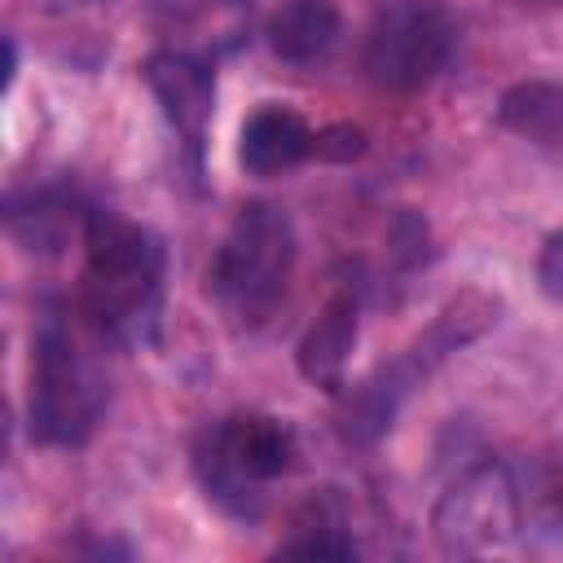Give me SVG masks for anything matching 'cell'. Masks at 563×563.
<instances>
[{
	"label": "cell",
	"mask_w": 563,
	"mask_h": 563,
	"mask_svg": "<svg viewBox=\"0 0 563 563\" xmlns=\"http://www.w3.org/2000/svg\"><path fill=\"white\" fill-rule=\"evenodd\" d=\"M295 466V431L268 413H233L216 422L194 449V471L207 497L238 515L255 519L264 506V484L282 479Z\"/></svg>",
	"instance_id": "cell-5"
},
{
	"label": "cell",
	"mask_w": 563,
	"mask_h": 563,
	"mask_svg": "<svg viewBox=\"0 0 563 563\" xmlns=\"http://www.w3.org/2000/svg\"><path fill=\"white\" fill-rule=\"evenodd\" d=\"M343 31V18L330 0H286L273 18H268V48L282 62H317L334 48Z\"/></svg>",
	"instance_id": "cell-12"
},
{
	"label": "cell",
	"mask_w": 563,
	"mask_h": 563,
	"mask_svg": "<svg viewBox=\"0 0 563 563\" xmlns=\"http://www.w3.org/2000/svg\"><path fill=\"white\" fill-rule=\"evenodd\" d=\"M361 150H365L361 128H330V132H317V141H312V154H321V158H356Z\"/></svg>",
	"instance_id": "cell-15"
},
{
	"label": "cell",
	"mask_w": 563,
	"mask_h": 563,
	"mask_svg": "<svg viewBox=\"0 0 563 563\" xmlns=\"http://www.w3.org/2000/svg\"><path fill=\"white\" fill-rule=\"evenodd\" d=\"M167 251L154 229L119 211H84V299L92 325L123 343H150L163 312Z\"/></svg>",
	"instance_id": "cell-1"
},
{
	"label": "cell",
	"mask_w": 563,
	"mask_h": 563,
	"mask_svg": "<svg viewBox=\"0 0 563 563\" xmlns=\"http://www.w3.org/2000/svg\"><path fill=\"white\" fill-rule=\"evenodd\" d=\"M317 528H321V532L295 537V541H286L277 554H286V559H356V541L343 537L339 523H317Z\"/></svg>",
	"instance_id": "cell-13"
},
{
	"label": "cell",
	"mask_w": 563,
	"mask_h": 563,
	"mask_svg": "<svg viewBox=\"0 0 563 563\" xmlns=\"http://www.w3.org/2000/svg\"><path fill=\"white\" fill-rule=\"evenodd\" d=\"M497 308H501V303H497V295H488V290H462V295H453V299L435 312V321H431L396 361L378 365L356 391H347L343 413H339V431H343L352 444L378 440V435L391 427V418L400 413V405L449 361V352L466 347L471 339H479V334L497 321Z\"/></svg>",
	"instance_id": "cell-3"
},
{
	"label": "cell",
	"mask_w": 563,
	"mask_h": 563,
	"mask_svg": "<svg viewBox=\"0 0 563 563\" xmlns=\"http://www.w3.org/2000/svg\"><path fill=\"white\" fill-rule=\"evenodd\" d=\"M497 123L519 141L563 154V84L554 79H519L497 101Z\"/></svg>",
	"instance_id": "cell-11"
},
{
	"label": "cell",
	"mask_w": 563,
	"mask_h": 563,
	"mask_svg": "<svg viewBox=\"0 0 563 563\" xmlns=\"http://www.w3.org/2000/svg\"><path fill=\"white\" fill-rule=\"evenodd\" d=\"M317 132L290 110V106H260L246 123H242V141H238V163L251 176H282L295 163H303L312 154Z\"/></svg>",
	"instance_id": "cell-10"
},
{
	"label": "cell",
	"mask_w": 563,
	"mask_h": 563,
	"mask_svg": "<svg viewBox=\"0 0 563 563\" xmlns=\"http://www.w3.org/2000/svg\"><path fill=\"white\" fill-rule=\"evenodd\" d=\"M554 515H559V523H563V493L554 497Z\"/></svg>",
	"instance_id": "cell-17"
},
{
	"label": "cell",
	"mask_w": 563,
	"mask_h": 563,
	"mask_svg": "<svg viewBox=\"0 0 563 563\" xmlns=\"http://www.w3.org/2000/svg\"><path fill=\"white\" fill-rule=\"evenodd\" d=\"M13 75H18V53H13V40H4V88L13 84Z\"/></svg>",
	"instance_id": "cell-16"
},
{
	"label": "cell",
	"mask_w": 563,
	"mask_h": 563,
	"mask_svg": "<svg viewBox=\"0 0 563 563\" xmlns=\"http://www.w3.org/2000/svg\"><path fill=\"white\" fill-rule=\"evenodd\" d=\"M290 273H295L290 216L273 202H246L233 216V224L207 268V295L220 303V312L233 325L255 330L286 299Z\"/></svg>",
	"instance_id": "cell-4"
},
{
	"label": "cell",
	"mask_w": 563,
	"mask_h": 563,
	"mask_svg": "<svg viewBox=\"0 0 563 563\" xmlns=\"http://www.w3.org/2000/svg\"><path fill=\"white\" fill-rule=\"evenodd\" d=\"M141 75H145L150 92L158 97L167 123L198 154L202 150V136H207V123H211V106H216V75H211V66L198 62V57H189V53L163 48V53H150L145 57Z\"/></svg>",
	"instance_id": "cell-8"
},
{
	"label": "cell",
	"mask_w": 563,
	"mask_h": 563,
	"mask_svg": "<svg viewBox=\"0 0 563 563\" xmlns=\"http://www.w3.org/2000/svg\"><path fill=\"white\" fill-rule=\"evenodd\" d=\"M97 339H106L92 317L48 308L40 317L35 343H31V396H26V422L31 440L75 449L84 444L110 400V378L97 352Z\"/></svg>",
	"instance_id": "cell-2"
},
{
	"label": "cell",
	"mask_w": 563,
	"mask_h": 563,
	"mask_svg": "<svg viewBox=\"0 0 563 563\" xmlns=\"http://www.w3.org/2000/svg\"><path fill=\"white\" fill-rule=\"evenodd\" d=\"M537 286H541L545 299L563 303V229L550 233L545 246H541V260H537Z\"/></svg>",
	"instance_id": "cell-14"
},
{
	"label": "cell",
	"mask_w": 563,
	"mask_h": 563,
	"mask_svg": "<svg viewBox=\"0 0 563 563\" xmlns=\"http://www.w3.org/2000/svg\"><path fill=\"white\" fill-rule=\"evenodd\" d=\"M457 22L440 0H396L365 35V75L387 92L427 88L453 57Z\"/></svg>",
	"instance_id": "cell-6"
},
{
	"label": "cell",
	"mask_w": 563,
	"mask_h": 563,
	"mask_svg": "<svg viewBox=\"0 0 563 563\" xmlns=\"http://www.w3.org/2000/svg\"><path fill=\"white\" fill-rule=\"evenodd\" d=\"M519 488L501 462H479L462 471L444 497L435 501L431 532L440 554L449 559H484L501 554L519 537Z\"/></svg>",
	"instance_id": "cell-7"
},
{
	"label": "cell",
	"mask_w": 563,
	"mask_h": 563,
	"mask_svg": "<svg viewBox=\"0 0 563 563\" xmlns=\"http://www.w3.org/2000/svg\"><path fill=\"white\" fill-rule=\"evenodd\" d=\"M352 347H356V299L347 290H339V295L325 299L317 321L303 330V339L295 347V365L312 387L343 391V374H347Z\"/></svg>",
	"instance_id": "cell-9"
}]
</instances>
